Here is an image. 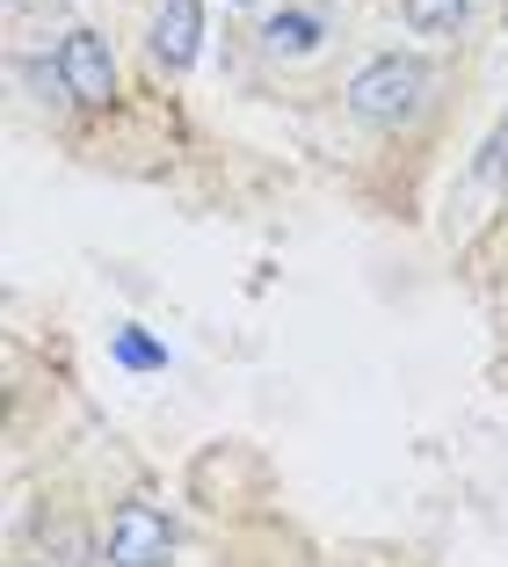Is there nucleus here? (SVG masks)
I'll return each mask as SVG.
<instances>
[{
	"instance_id": "obj_1",
	"label": "nucleus",
	"mask_w": 508,
	"mask_h": 567,
	"mask_svg": "<svg viewBox=\"0 0 508 567\" xmlns=\"http://www.w3.org/2000/svg\"><path fill=\"white\" fill-rule=\"evenodd\" d=\"M428 95V66L422 59H400V51H385V59H371V66L349 81V110L371 124H407L414 110H422Z\"/></svg>"
},
{
	"instance_id": "obj_2",
	"label": "nucleus",
	"mask_w": 508,
	"mask_h": 567,
	"mask_svg": "<svg viewBox=\"0 0 508 567\" xmlns=\"http://www.w3.org/2000/svg\"><path fill=\"white\" fill-rule=\"evenodd\" d=\"M167 553H175V538H167V517H160V509L124 502V509L110 517V560L116 567H167Z\"/></svg>"
},
{
	"instance_id": "obj_3",
	"label": "nucleus",
	"mask_w": 508,
	"mask_h": 567,
	"mask_svg": "<svg viewBox=\"0 0 508 567\" xmlns=\"http://www.w3.org/2000/svg\"><path fill=\"white\" fill-rule=\"evenodd\" d=\"M59 81H66V95H81V102H110L116 95L110 44H102L95 30H73L66 44H59Z\"/></svg>"
},
{
	"instance_id": "obj_4",
	"label": "nucleus",
	"mask_w": 508,
	"mask_h": 567,
	"mask_svg": "<svg viewBox=\"0 0 508 567\" xmlns=\"http://www.w3.org/2000/svg\"><path fill=\"white\" fill-rule=\"evenodd\" d=\"M197 37H204V0H167L160 22H153V59L167 73H182L197 59Z\"/></svg>"
},
{
	"instance_id": "obj_5",
	"label": "nucleus",
	"mask_w": 508,
	"mask_h": 567,
	"mask_svg": "<svg viewBox=\"0 0 508 567\" xmlns=\"http://www.w3.org/2000/svg\"><path fill=\"white\" fill-rule=\"evenodd\" d=\"M320 30H328V22L312 16V8H291V16H277L262 37H269V51H312V44H320Z\"/></svg>"
},
{
	"instance_id": "obj_6",
	"label": "nucleus",
	"mask_w": 508,
	"mask_h": 567,
	"mask_svg": "<svg viewBox=\"0 0 508 567\" xmlns=\"http://www.w3.org/2000/svg\"><path fill=\"white\" fill-rule=\"evenodd\" d=\"M465 8H473V0H407V22L414 30H458Z\"/></svg>"
},
{
	"instance_id": "obj_7",
	"label": "nucleus",
	"mask_w": 508,
	"mask_h": 567,
	"mask_svg": "<svg viewBox=\"0 0 508 567\" xmlns=\"http://www.w3.org/2000/svg\"><path fill=\"white\" fill-rule=\"evenodd\" d=\"M116 364L153 371V364H160V342H153V334H138V328H124V334H116Z\"/></svg>"
},
{
	"instance_id": "obj_8",
	"label": "nucleus",
	"mask_w": 508,
	"mask_h": 567,
	"mask_svg": "<svg viewBox=\"0 0 508 567\" xmlns=\"http://www.w3.org/2000/svg\"><path fill=\"white\" fill-rule=\"evenodd\" d=\"M508 167V124H501V138H494V153H487V175H501Z\"/></svg>"
}]
</instances>
